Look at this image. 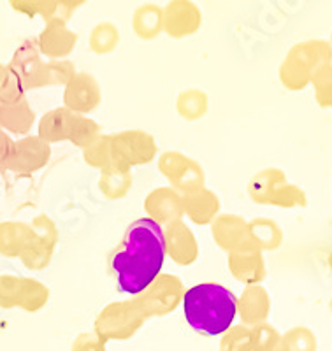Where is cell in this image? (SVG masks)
Masks as SVG:
<instances>
[{
    "instance_id": "cell-1",
    "label": "cell",
    "mask_w": 332,
    "mask_h": 351,
    "mask_svg": "<svg viewBox=\"0 0 332 351\" xmlns=\"http://www.w3.org/2000/svg\"><path fill=\"white\" fill-rule=\"evenodd\" d=\"M164 258L165 243L161 225L150 218L134 221L111 258L118 288L125 293H139L148 288L161 274Z\"/></svg>"
},
{
    "instance_id": "cell-2",
    "label": "cell",
    "mask_w": 332,
    "mask_h": 351,
    "mask_svg": "<svg viewBox=\"0 0 332 351\" xmlns=\"http://www.w3.org/2000/svg\"><path fill=\"white\" fill-rule=\"evenodd\" d=\"M183 309L193 330L204 335H220L234 322L237 300L233 291L222 285L202 283L185 293Z\"/></svg>"
},
{
    "instance_id": "cell-3",
    "label": "cell",
    "mask_w": 332,
    "mask_h": 351,
    "mask_svg": "<svg viewBox=\"0 0 332 351\" xmlns=\"http://www.w3.org/2000/svg\"><path fill=\"white\" fill-rule=\"evenodd\" d=\"M324 90H325V95H327L329 99L332 100V77H331V80H329V81H325Z\"/></svg>"
}]
</instances>
